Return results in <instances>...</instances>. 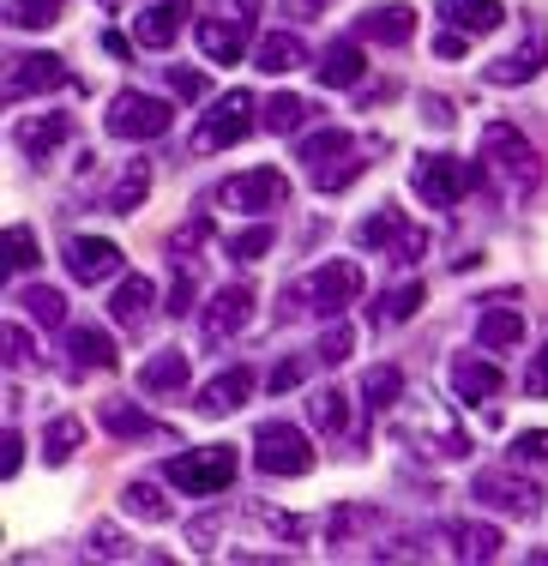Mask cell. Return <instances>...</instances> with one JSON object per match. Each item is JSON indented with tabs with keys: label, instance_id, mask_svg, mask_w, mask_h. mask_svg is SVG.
Wrapping results in <instances>:
<instances>
[{
	"label": "cell",
	"instance_id": "obj_1",
	"mask_svg": "<svg viewBox=\"0 0 548 566\" xmlns=\"http://www.w3.org/2000/svg\"><path fill=\"white\" fill-rule=\"evenodd\" d=\"M483 164L494 169V181H500L513 199H530L542 187V157L513 120H488L483 127Z\"/></svg>",
	"mask_w": 548,
	"mask_h": 566
},
{
	"label": "cell",
	"instance_id": "obj_2",
	"mask_svg": "<svg viewBox=\"0 0 548 566\" xmlns=\"http://www.w3.org/2000/svg\"><path fill=\"white\" fill-rule=\"evenodd\" d=\"M253 127H260V97H253V91H223V97L193 120V139L187 145H193L199 157H218V151H230V145H242Z\"/></svg>",
	"mask_w": 548,
	"mask_h": 566
},
{
	"label": "cell",
	"instance_id": "obj_3",
	"mask_svg": "<svg viewBox=\"0 0 548 566\" xmlns=\"http://www.w3.org/2000/svg\"><path fill=\"white\" fill-rule=\"evenodd\" d=\"M362 265L356 260H326L319 272H307L296 290H289V314H296V302H307V314H319V319H338L344 307L362 295Z\"/></svg>",
	"mask_w": 548,
	"mask_h": 566
},
{
	"label": "cell",
	"instance_id": "obj_4",
	"mask_svg": "<svg viewBox=\"0 0 548 566\" xmlns=\"http://www.w3.org/2000/svg\"><path fill=\"white\" fill-rule=\"evenodd\" d=\"M483 181V169L464 164V157H417V169H410V187H417V199L428 211H452L471 187Z\"/></svg>",
	"mask_w": 548,
	"mask_h": 566
},
{
	"label": "cell",
	"instance_id": "obj_5",
	"mask_svg": "<svg viewBox=\"0 0 548 566\" xmlns=\"http://www.w3.org/2000/svg\"><path fill=\"white\" fill-rule=\"evenodd\" d=\"M235 470H242V458L235 447H193V452H176L164 464V476L176 482L181 494H223L235 482Z\"/></svg>",
	"mask_w": 548,
	"mask_h": 566
},
{
	"label": "cell",
	"instance_id": "obj_6",
	"mask_svg": "<svg viewBox=\"0 0 548 566\" xmlns=\"http://www.w3.org/2000/svg\"><path fill=\"white\" fill-rule=\"evenodd\" d=\"M471 501H483L488 512H506V518H537L542 512V489L513 464H494L471 476Z\"/></svg>",
	"mask_w": 548,
	"mask_h": 566
},
{
	"label": "cell",
	"instance_id": "obj_7",
	"mask_svg": "<svg viewBox=\"0 0 548 566\" xmlns=\"http://www.w3.org/2000/svg\"><path fill=\"white\" fill-rule=\"evenodd\" d=\"M253 464L265 476H307L314 470V440L296 422H260L253 428Z\"/></svg>",
	"mask_w": 548,
	"mask_h": 566
},
{
	"label": "cell",
	"instance_id": "obj_8",
	"mask_svg": "<svg viewBox=\"0 0 548 566\" xmlns=\"http://www.w3.org/2000/svg\"><path fill=\"white\" fill-rule=\"evenodd\" d=\"M176 127V103L151 97V91H122V97L109 103V133L127 145H145V139H164V133Z\"/></svg>",
	"mask_w": 548,
	"mask_h": 566
},
{
	"label": "cell",
	"instance_id": "obj_9",
	"mask_svg": "<svg viewBox=\"0 0 548 566\" xmlns=\"http://www.w3.org/2000/svg\"><path fill=\"white\" fill-rule=\"evenodd\" d=\"M218 199L230 211H247V218H265V211L289 206V175L284 169H242L218 187Z\"/></svg>",
	"mask_w": 548,
	"mask_h": 566
},
{
	"label": "cell",
	"instance_id": "obj_10",
	"mask_svg": "<svg viewBox=\"0 0 548 566\" xmlns=\"http://www.w3.org/2000/svg\"><path fill=\"white\" fill-rule=\"evenodd\" d=\"M247 24H253V0H235V12H218V19H199V55L211 66H235L247 55Z\"/></svg>",
	"mask_w": 548,
	"mask_h": 566
},
{
	"label": "cell",
	"instance_id": "obj_11",
	"mask_svg": "<svg viewBox=\"0 0 548 566\" xmlns=\"http://www.w3.org/2000/svg\"><path fill=\"white\" fill-rule=\"evenodd\" d=\"M73 85V66H66L61 55H12L7 61V97L24 103V97H43V91H66Z\"/></svg>",
	"mask_w": 548,
	"mask_h": 566
},
{
	"label": "cell",
	"instance_id": "obj_12",
	"mask_svg": "<svg viewBox=\"0 0 548 566\" xmlns=\"http://www.w3.org/2000/svg\"><path fill=\"white\" fill-rule=\"evenodd\" d=\"M542 66H548V24L530 19L525 36H518V49H506V55L488 66V85H530Z\"/></svg>",
	"mask_w": 548,
	"mask_h": 566
},
{
	"label": "cell",
	"instance_id": "obj_13",
	"mask_svg": "<svg viewBox=\"0 0 548 566\" xmlns=\"http://www.w3.org/2000/svg\"><path fill=\"white\" fill-rule=\"evenodd\" d=\"M253 386H260V374H253L247 361H230L223 374H211V380L199 386V416H230V410H242V403L253 398Z\"/></svg>",
	"mask_w": 548,
	"mask_h": 566
},
{
	"label": "cell",
	"instance_id": "obj_14",
	"mask_svg": "<svg viewBox=\"0 0 548 566\" xmlns=\"http://www.w3.org/2000/svg\"><path fill=\"white\" fill-rule=\"evenodd\" d=\"M187 19H193V0H157V7H145L139 19H133V43L139 49H176Z\"/></svg>",
	"mask_w": 548,
	"mask_h": 566
},
{
	"label": "cell",
	"instance_id": "obj_15",
	"mask_svg": "<svg viewBox=\"0 0 548 566\" xmlns=\"http://www.w3.org/2000/svg\"><path fill=\"white\" fill-rule=\"evenodd\" d=\"M247 319H253V290L247 283H230V290H218L205 302V319H199V326H205V344H223V338H235Z\"/></svg>",
	"mask_w": 548,
	"mask_h": 566
},
{
	"label": "cell",
	"instance_id": "obj_16",
	"mask_svg": "<svg viewBox=\"0 0 548 566\" xmlns=\"http://www.w3.org/2000/svg\"><path fill=\"white\" fill-rule=\"evenodd\" d=\"M66 272L78 283H103V277L122 272V248L109 235H73L66 241Z\"/></svg>",
	"mask_w": 548,
	"mask_h": 566
},
{
	"label": "cell",
	"instance_id": "obj_17",
	"mask_svg": "<svg viewBox=\"0 0 548 566\" xmlns=\"http://www.w3.org/2000/svg\"><path fill=\"white\" fill-rule=\"evenodd\" d=\"M356 36H362V43H380V49H404L410 36H417V12L398 7V0H386V7H368L362 19H356Z\"/></svg>",
	"mask_w": 548,
	"mask_h": 566
},
{
	"label": "cell",
	"instance_id": "obj_18",
	"mask_svg": "<svg viewBox=\"0 0 548 566\" xmlns=\"http://www.w3.org/2000/svg\"><path fill=\"white\" fill-rule=\"evenodd\" d=\"M97 368H115V338L97 326H66V374H97Z\"/></svg>",
	"mask_w": 548,
	"mask_h": 566
},
{
	"label": "cell",
	"instance_id": "obj_19",
	"mask_svg": "<svg viewBox=\"0 0 548 566\" xmlns=\"http://www.w3.org/2000/svg\"><path fill=\"white\" fill-rule=\"evenodd\" d=\"M66 139H73V115H31V120L19 127L24 164H49V157H55Z\"/></svg>",
	"mask_w": 548,
	"mask_h": 566
},
{
	"label": "cell",
	"instance_id": "obj_20",
	"mask_svg": "<svg viewBox=\"0 0 548 566\" xmlns=\"http://www.w3.org/2000/svg\"><path fill=\"white\" fill-rule=\"evenodd\" d=\"M500 386H506V374L494 368V361H483V356H459V361H452V392H459L464 403L500 398Z\"/></svg>",
	"mask_w": 548,
	"mask_h": 566
},
{
	"label": "cell",
	"instance_id": "obj_21",
	"mask_svg": "<svg viewBox=\"0 0 548 566\" xmlns=\"http://www.w3.org/2000/svg\"><path fill=\"white\" fill-rule=\"evenodd\" d=\"M314 73H319V85H331V91H350V85H362V73H368V55H362V43H331V49H319Z\"/></svg>",
	"mask_w": 548,
	"mask_h": 566
},
{
	"label": "cell",
	"instance_id": "obj_22",
	"mask_svg": "<svg viewBox=\"0 0 548 566\" xmlns=\"http://www.w3.org/2000/svg\"><path fill=\"white\" fill-rule=\"evenodd\" d=\"M500 19H506L500 0H440V24H452V31H464V36L500 31Z\"/></svg>",
	"mask_w": 548,
	"mask_h": 566
},
{
	"label": "cell",
	"instance_id": "obj_23",
	"mask_svg": "<svg viewBox=\"0 0 548 566\" xmlns=\"http://www.w3.org/2000/svg\"><path fill=\"white\" fill-rule=\"evenodd\" d=\"M476 344L483 349H518L525 344V314L506 302H488L483 314H476Z\"/></svg>",
	"mask_w": 548,
	"mask_h": 566
},
{
	"label": "cell",
	"instance_id": "obj_24",
	"mask_svg": "<svg viewBox=\"0 0 548 566\" xmlns=\"http://www.w3.org/2000/svg\"><path fill=\"white\" fill-rule=\"evenodd\" d=\"M109 319H115V326H127V332H139L145 319H151V277L127 272L122 283H115V295H109Z\"/></svg>",
	"mask_w": 548,
	"mask_h": 566
},
{
	"label": "cell",
	"instance_id": "obj_25",
	"mask_svg": "<svg viewBox=\"0 0 548 566\" xmlns=\"http://www.w3.org/2000/svg\"><path fill=\"white\" fill-rule=\"evenodd\" d=\"M446 543H452V560H494L506 548V536L494 531V524L459 518V524H446Z\"/></svg>",
	"mask_w": 548,
	"mask_h": 566
},
{
	"label": "cell",
	"instance_id": "obj_26",
	"mask_svg": "<svg viewBox=\"0 0 548 566\" xmlns=\"http://www.w3.org/2000/svg\"><path fill=\"white\" fill-rule=\"evenodd\" d=\"M404 235H410V218L398 206H380L373 218L356 223V248H362V253H392Z\"/></svg>",
	"mask_w": 548,
	"mask_h": 566
},
{
	"label": "cell",
	"instance_id": "obj_27",
	"mask_svg": "<svg viewBox=\"0 0 548 566\" xmlns=\"http://www.w3.org/2000/svg\"><path fill=\"white\" fill-rule=\"evenodd\" d=\"M350 151H356V133H344V127H319V133H307V139L296 145V164H307V175H314V169L338 164V157H350Z\"/></svg>",
	"mask_w": 548,
	"mask_h": 566
},
{
	"label": "cell",
	"instance_id": "obj_28",
	"mask_svg": "<svg viewBox=\"0 0 548 566\" xmlns=\"http://www.w3.org/2000/svg\"><path fill=\"white\" fill-rule=\"evenodd\" d=\"M145 193H151V164H127L115 175V187L103 193V206H109L115 218H133V211L145 206Z\"/></svg>",
	"mask_w": 548,
	"mask_h": 566
},
{
	"label": "cell",
	"instance_id": "obj_29",
	"mask_svg": "<svg viewBox=\"0 0 548 566\" xmlns=\"http://www.w3.org/2000/svg\"><path fill=\"white\" fill-rule=\"evenodd\" d=\"M253 61H260V73H296V66H307V49H302V36H289V31H272V36H260V49H253Z\"/></svg>",
	"mask_w": 548,
	"mask_h": 566
},
{
	"label": "cell",
	"instance_id": "obj_30",
	"mask_svg": "<svg viewBox=\"0 0 548 566\" xmlns=\"http://www.w3.org/2000/svg\"><path fill=\"white\" fill-rule=\"evenodd\" d=\"M181 386H187V356L181 349H157V356H145L139 392H181Z\"/></svg>",
	"mask_w": 548,
	"mask_h": 566
},
{
	"label": "cell",
	"instance_id": "obj_31",
	"mask_svg": "<svg viewBox=\"0 0 548 566\" xmlns=\"http://www.w3.org/2000/svg\"><path fill=\"white\" fill-rule=\"evenodd\" d=\"M417 307H422V283H398V290L373 295L368 326H404V319H417Z\"/></svg>",
	"mask_w": 548,
	"mask_h": 566
},
{
	"label": "cell",
	"instance_id": "obj_32",
	"mask_svg": "<svg viewBox=\"0 0 548 566\" xmlns=\"http://www.w3.org/2000/svg\"><path fill=\"white\" fill-rule=\"evenodd\" d=\"M122 512H127V518H139V524H169V518H176V506L164 501L157 482H127V489H122Z\"/></svg>",
	"mask_w": 548,
	"mask_h": 566
},
{
	"label": "cell",
	"instance_id": "obj_33",
	"mask_svg": "<svg viewBox=\"0 0 548 566\" xmlns=\"http://www.w3.org/2000/svg\"><path fill=\"white\" fill-rule=\"evenodd\" d=\"M78 447H85V422L78 416H55L43 428V464H73Z\"/></svg>",
	"mask_w": 548,
	"mask_h": 566
},
{
	"label": "cell",
	"instance_id": "obj_34",
	"mask_svg": "<svg viewBox=\"0 0 548 566\" xmlns=\"http://www.w3.org/2000/svg\"><path fill=\"white\" fill-rule=\"evenodd\" d=\"M103 428H109L115 440H145V434H157V422L139 410V403H127V398H109V403H103Z\"/></svg>",
	"mask_w": 548,
	"mask_h": 566
},
{
	"label": "cell",
	"instance_id": "obj_35",
	"mask_svg": "<svg viewBox=\"0 0 548 566\" xmlns=\"http://www.w3.org/2000/svg\"><path fill=\"white\" fill-rule=\"evenodd\" d=\"M398 398H404V368L380 361V368L362 374V403H368V410H392Z\"/></svg>",
	"mask_w": 548,
	"mask_h": 566
},
{
	"label": "cell",
	"instance_id": "obj_36",
	"mask_svg": "<svg viewBox=\"0 0 548 566\" xmlns=\"http://www.w3.org/2000/svg\"><path fill=\"white\" fill-rule=\"evenodd\" d=\"M19 307L36 319V326H66V295L49 290V283H24V290H19Z\"/></svg>",
	"mask_w": 548,
	"mask_h": 566
},
{
	"label": "cell",
	"instance_id": "obj_37",
	"mask_svg": "<svg viewBox=\"0 0 548 566\" xmlns=\"http://www.w3.org/2000/svg\"><path fill=\"white\" fill-rule=\"evenodd\" d=\"M373 524H380V512H368V506H338V512L326 518V543H331V548H350L356 536L373 531Z\"/></svg>",
	"mask_w": 548,
	"mask_h": 566
},
{
	"label": "cell",
	"instance_id": "obj_38",
	"mask_svg": "<svg viewBox=\"0 0 548 566\" xmlns=\"http://www.w3.org/2000/svg\"><path fill=\"white\" fill-rule=\"evenodd\" d=\"M66 0H7V24L12 31H49V24H61Z\"/></svg>",
	"mask_w": 548,
	"mask_h": 566
},
{
	"label": "cell",
	"instance_id": "obj_39",
	"mask_svg": "<svg viewBox=\"0 0 548 566\" xmlns=\"http://www.w3.org/2000/svg\"><path fill=\"white\" fill-rule=\"evenodd\" d=\"M307 416H314V428H319V434H344V428H350V398H344V392H331V386H326V392H319L314 403H307Z\"/></svg>",
	"mask_w": 548,
	"mask_h": 566
},
{
	"label": "cell",
	"instance_id": "obj_40",
	"mask_svg": "<svg viewBox=\"0 0 548 566\" xmlns=\"http://www.w3.org/2000/svg\"><path fill=\"white\" fill-rule=\"evenodd\" d=\"M368 169V157L362 151H350V157H338V164H326V169H314L307 181H314V193H344V187L356 181V175Z\"/></svg>",
	"mask_w": 548,
	"mask_h": 566
},
{
	"label": "cell",
	"instance_id": "obj_41",
	"mask_svg": "<svg viewBox=\"0 0 548 566\" xmlns=\"http://www.w3.org/2000/svg\"><path fill=\"white\" fill-rule=\"evenodd\" d=\"M91 555L97 560H145V548L133 543V536H122L115 524H97V531H91Z\"/></svg>",
	"mask_w": 548,
	"mask_h": 566
},
{
	"label": "cell",
	"instance_id": "obj_42",
	"mask_svg": "<svg viewBox=\"0 0 548 566\" xmlns=\"http://www.w3.org/2000/svg\"><path fill=\"white\" fill-rule=\"evenodd\" d=\"M302 115H307V103H302V97H289V91H277V97L260 109V127H272V133H296V127H302Z\"/></svg>",
	"mask_w": 548,
	"mask_h": 566
},
{
	"label": "cell",
	"instance_id": "obj_43",
	"mask_svg": "<svg viewBox=\"0 0 548 566\" xmlns=\"http://www.w3.org/2000/svg\"><path fill=\"white\" fill-rule=\"evenodd\" d=\"M223 253H230V260H265V253H272V223H253V229H242V235H230L223 241Z\"/></svg>",
	"mask_w": 548,
	"mask_h": 566
},
{
	"label": "cell",
	"instance_id": "obj_44",
	"mask_svg": "<svg viewBox=\"0 0 548 566\" xmlns=\"http://www.w3.org/2000/svg\"><path fill=\"white\" fill-rule=\"evenodd\" d=\"M247 518L260 524V531H272L277 543H302V536H307V524L289 518V512H277V506H247Z\"/></svg>",
	"mask_w": 548,
	"mask_h": 566
},
{
	"label": "cell",
	"instance_id": "obj_45",
	"mask_svg": "<svg viewBox=\"0 0 548 566\" xmlns=\"http://www.w3.org/2000/svg\"><path fill=\"white\" fill-rule=\"evenodd\" d=\"M350 349H356V332L331 319V326H326V338H319V349H314V356L326 361V368H338V361H350Z\"/></svg>",
	"mask_w": 548,
	"mask_h": 566
},
{
	"label": "cell",
	"instance_id": "obj_46",
	"mask_svg": "<svg viewBox=\"0 0 548 566\" xmlns=\"http://www.w3.org/2000/svg\"><path fill=\"white\" fill-rule=\"evenodd\" d=\"M7 253H12V272H36V235H31V229H24V223H12L7 229Z\"/></svg>",
	"mask_w": 548,
	"mask_h": 566
},
{
	"label": "cell",
	"instance_id": "obj_47",
	"mask_svg": "<svg viewBox=\"0 0 548 566\" xmlns=\"http://www.w3.org/2000/svg\"><path fill=\"white\" fill-rule=\"evenodd\" d=\"M314 361H319V356H284L272 374H265V386H272V392H289V386L307 380V368H314Z\"/></svg>",
	"mask_w": 548,
	"mask_h": 566
},
{
	"label": "cell",
	"instance_id": "obj_48",
	"mask_svg": "<svg viewBox=\"0 0 548 566\" xmlns=\"http://www.w3.org/2000/svg\"><path fill=\"white\" fill-rule=\"evenodd\" d=\"M169 314H187L193 307V260H169Z\"/></svg>",
	"mask_w": 548,
	"mask_h": 566
},
{
	"label": "cell",
	"instance_id": "obj_49",
	"mask_svg": "<svg viewBox=\"0 0 548 566\" xmlns=\"http://www.w3.org/2000/svg\"><path fill=\"white\" fill-rule=\"evenodd\" d=\"M513 464H548V428H525V434H513Z\"/></svg>",
	"mask_w": 548,
	"mask_h": 566
},
{
	"label": "cell",
	"instance_id": "obj_50",
	"mask_svg": "<svg viewBox=\"0 0 548 566\" xmlns=\"http://www.w3.org/2000/svg\"><path fill=\"white\" fill-rule=\"evenodd\" d=\"M164 73H169V91H176L181 103H199V97H205V78H199L193 66H164Z\"/></svg>",
	"mask_w": 548,
	"mask_h": 566
},
{
	"label": "cell",
	"instance_id": "obj_51",
	"mask_svg": "<svg viewBox=\"0 0 548 566\" xmlns=\"http://www.w3.org/2000/svg\"><path fill=\"white\" fill-rule=\"evenodd\" d=\"M525 392H530V398H548V344L525 361Z\"/></svg>",
	"mask_w": 548,
	"mask_h": 566
},
{
	"label": "cell",
	"instance_id": "obj_52",
	"mask_svg": "<svg viewBox=\"0 0 548 566\" xmlns=\"http://www.w3.org/2000/svg\"><path fill=\"white\" fill-rule=\"evenodd\" d=\"M471 43H476V36H464V31H452V24H446V31L434 36V55H440V61H459Z\"/></svg>",
	"mask_w": 548,
	"mask_h": 566
},
{
	"label": "cell",
	"instance_id": "obj_53",
	"mask_svg": "<svg viewBox=\"0 0 548 566\" xmlns=\"http://www.w3.org/2000/svg\"><path fill=\"white\" fill-rule=\"evenodd\" d=\"M31 356H36V349H31V338H24V326H7V361H12V368H24Z\"/></svg>",
	"mask_w": 548,
	"mask_h": 566
},
{
	"label": "cell",
	"instance_id": "obj_54",
	"mask_svg": "<svg viewBox=\"0 0 548 566\" xmlns=\"http://www.w3.org/2000/svg\"><path fill=\"white\" fill-rule=\"evenodd\" d=\"M422 120L428 127H452V103L446 97H422Z\"/></svg>",
	"mask_w": 548,
	"mask_h": 566
},
{
	"label": "cell",
	"instance_id": "obj_55",
	"mask_svg": "<svg viewBox=\"0 0 548 566\" xmlns=\"http://www.w3.org/2000/svg\"><path fill=\"white\" fill-rule=\"evenodd\" d=\"M19 464H24V440H19V428H7V458H0V470L19 476Z\"/></svg>",
	"mask_w": 548,
	"mask_h": 566
},
{
	"label": "cell",
	"instance_id": "obj_56",
	"mask_svg": "<svg viewBox=\"0 0 548 566\" xmlns=\"http://www.w3.org/2000/svg\"><path fill=\"white\" fill-rule=\"evenodd\" d=\"M289 7H296V12H326L331 0H289Z\"/></svg>",
	"mask_w": 548,
	"mask_h": 566
}]
</instances>
